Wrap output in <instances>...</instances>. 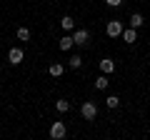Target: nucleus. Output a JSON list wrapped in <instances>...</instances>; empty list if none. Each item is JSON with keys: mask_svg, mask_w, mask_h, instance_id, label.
I'll return each mask as SVG.
<instances>
[{"mask_svg": "<svg viewBox=\"0 0 150 140\" xmlns=\"http://www.w3.org/2000/svg\"><path fill=\"white\" fill-rule=\"evenodd\" d=\"M80 113H83V118H85V120H95L98 118V105L88 100V103H83V105H80Z\"/></svg>", "mask_w": 150, "mask_h": 140, "instance_id": "f257e3e1", "label": "nucleus"}, {"mask_svg": "<svg viewBox=\"0 0 150 140\" xmlns=\"http://www.w3.org/2000/svg\"><path fill=\"white\" fill-rule=\"evenodd\" d=\"M123 30H125V28H123V23H120V20H110V23H108V28H105V33L110 35V38L123 35Z\"/></svg>", "mask_w": 150, "mask_h": 140, "instance_id": "f03ea898", "label": "nucleus"}, {"mask_svg": "<svg viewBox=\"0 0 150 140\" xmlns=\"http://www.w3.org/2000/svg\"><path fill=\"white\" fill-rule=\"evenodd\" d=\"M65 133H68L65 123H53V125H50V138H53V140H60V138H65Z\"/></svg>", "mask_w": 150, "mask_h": 140, "instance_id": "7ed1b4c3", "label": "nucleus"}, {"mask_svg": "<svg viewBox=\"0 0 150 140\" xmlns=\"http://www.w3.org/2000/svg\"><path fill=\"white\" fill-rule=\"evenodd\" d=\"M73 40H75V45L85 48V45L90 43V33H88V30H75V33H73Z\"/></svg>", "mask_w": 150, "mask_h": 140, "instance_id": "20e7f679", "label": "nucleus"}, {"mask_svg": "<svg viewBox=\"0 0 150 140\" xmlns=\"http://www.w3.org/2000/svg\"><path fill=\"white\" fill-rule=\"evenodd\" d=\"M23 58H25V53H23L20 48H10V53H8V63L10 65H20Z\"/></svg>", "mask_w": 150, "mask_h": 140, "instance_id": "39448f33", "label": "nucleus"}, {"mask_svg": "<svg viewBox=\"0 0 150 140\" xmlns=\"http://www.w3.org/2000/svg\"><path fill=\"white\" fill-rule=\"evenodd\" d=\"M73 45H75V40H73V35H65V38H60V43H58V48L63 50V53H68V50H73Z\"/></svg>", "mask_w": 150, "mask_h": 140, "instance_id": "423d86ee", "label": "nucleus"}, {"mask_svg": "<svg viewBox=\"0 0 150 140\" xmlns=\"http://www.w3.org/2000/svg\"><path fill=\"white\" fill-rule=\"evenodd\" d=\"M112 70H115V63H112L110 58H103V60H100V73H105V75H110Z\"/></svg>", "mask_w": 150, "mask_h": 140, "instance_id": "0eeeda50", "label": "nucleus"}, {"mask_svg": "<svg viewBox=\"0 0 150 140\" xmlns=\"http://www.w3.org/2000/svg\"><path fill=\"white\" fill-rule=\"evenodd\" d=\"M143 25H145V18L140 15V13H133V15H130V28L138 30V28H143Z\"/></svg>", "mask_w": 150, "mask_h": 140, "instance_id": "6e6552de", "label": "nucleus"}, {"mask_svg": "<svg viewBox=\"0 0 150 140\" xmlns=\"http://www.w3.org/2000/svg\"><path fill=\"white\" fill-rule=\"evenodd\" d=\"M123 40H125V43H135V40H138V33H135V28L123 30Z\"/></svg>", "mask_w": 150, "mask_h": 140, "instance_id": "1a4fd4ad", "label": "nucleus"}, {"mask_svg": "<svg viewBox=\"0 0 150 140\" xmlns=\"http://www.w3.org/2000/svg\"><path fill=\"white\" fill-rule=\"evenodd\" d=\"M50 75H53V78H60V75H63V73H65V68H63V65H60V63H53V65H50Z\"/></svg>", "mask_w": 150, "mask_h": 140, "instance_id": "9d476101", "label": "nucleus"}, {"mask_svg": "<svg viewBox=\"0 0 150 140\" xmlns=\"http://www.w3.org/2000/svg\"><path fill=\"white\" fill-rule=\"evenodd\" d=\"M108 85H110V80H108V75H105V73H103V75H100V78H98V80H95V90H105Z\"/></svg>", "mask_w": 150, "mask_h": 140, "instance_id": "9b49d317", "label": "nucleus"}, {"mask_svg": "<svg viewBox=\"0 0 150 140\" xmlns=\"http://www.w3.org/2000/svg\"><path fill=\"white\" fill-rule=\"evenodd\" d=\"M60 28H63V30H75V20L70 15H65L63 20H60Z\"/></svg>", "mask_w": 150, "mask_h": 140, "instance_id": "f8f14e48", "label": "nucleus"}, {"mask_svg": "<svg viewBox=\"0 0 150 140\" xmlns=\"http://www.w3.org/2000/svg\"><path fill=\"white\" fill-rule=\"evenodd\" d=\"M105 105H108V108H110V110H115V108H118V105H120V98H118V95H108Z\"/></svg>", "mask_w": 150, "mask_h": 140, "instance_id": "ddd939ff", "label": "nucleus"}, {"mask_svg": "<svg viewBox=\"0 0 150 140\" xmlns=\"http://www.w3.org/2000/svg\"><path fill=\"white\" fill-rule=\"evenodd\" d=\"M18 40L28 43V40H30V30H28V28H18Z\"/></svg>", "mask_w": 150, "mask_h": 140, "instance_id": "4468645a", "label": "nucleus"}, {"mask_svg": "<svg viewBox=\"0 0 150 140\" xmlns=\"http://www.w3.org/2000/svg\"><path fill=\"white\" fill-rule=\"evenodd\" d=\"M55 110H58V113H68V110H70V103L68 100H58V103H55Z\"/></svg>", "mask_w": 150, "mask_h": 140, "instance_id": "2eb2a0df", "label": "nucleus"}, {"mask_svg": "<svg viewBox=\"0 0 150 140\" xmlns=\"http://www.w3.org/2000/svg\"><path fill=\"white\" fill-rule=\"evenodd\" d=\"M68 65H70V68H73V70H78V68H80V65H83V58H80V55H73Z\"/></svg>", "mask_w": 150, "mask_h": 140, "instance_id": "dca6fc26", "label": "nucleus"}, {"mask_svg": "<svg viewBox=\"0 0 150 140\" xmlns=\"http://www.w3.org/2000/svg\"><path fill=\"white\" fill-rule=\"evenodd\" d=\"M105 3H108V5H110V8H118L120 3H123V0H105Z\"/></svg>", "mask_w": 150, "mask_h": 140, "instance_id": "f3484780", "label": "nucleus"}]
</instances>
